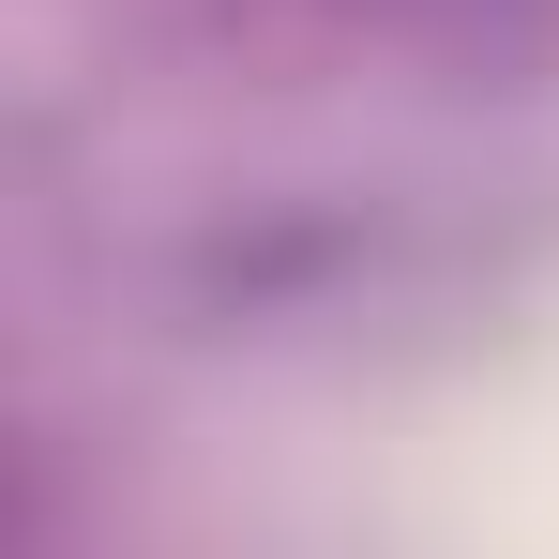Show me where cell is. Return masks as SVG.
Returning <instances> with one entry per match:
<instances>
[{"instance_id": "obj_2", "label": "cell", "mask_w": 559, "mask_h": 559, "mask_svg": "<svg viewBox=\"0 0 559 559\" xmlns=\"http://www.w3.org/2000/svg\"><path fill=\"white\" fill-rule=\"evenodd\" d=\"M393 31H439V46H530L545 31V0H364Z\"/></svg>"}, {"instance_id": "obj_1", "label": "cell", "mask_w": 559, "mask_h": 559, "mask_svg": "<svg viewBox=\"0 0 559 559\" xmlns=\"http://www.w3.org/2000/svg\"><path fill=\"white\" fill-rule=\"evenodd\" d=\"M424 273V227H408V197L378 182H287V197H242V212H197L182 242H167V333L197 348H258V333H318V318H364L378 287Z\"/></svg>"}]
</instances>
